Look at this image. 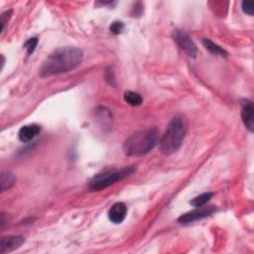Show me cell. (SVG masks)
Returning <instances> with one entry per match:
<instances>
[{"instance_id":"cell-7","label":"cell","mask_w":254,"mask_h":254,"mask_svg":"<svg viewBox=\"0 0 254 254\" xmlns=\"http://www.w3.org/2000/svg\"><path fill=\"white\" fill-rule=\"evenodd\" d=\"M24 241L25 239L22 235H10L2 237L0 239V254L11 252L19 248Z\"/></svg>"},{"instance_id":"cell-9","label":"cell","mask_w":254,"mask_h":254,"mask_svg":"<svg viewBox=\"0 0 254 254\" xmlns=\"http://www.w3.org/2000/svg\"><path fill=\"white\" fill-rule=\"evenodd\" d=\"M127 214V206L124 202H116L114 203L108 212V217L113 223H121Z\"/></svg>"},{"instance_id":"cell-2","label":"cell","mask_w":254,"mask_h":254,"mask_svg":"<svg viewBox=\"0 0 254 254\" xmlns=\"http://www.w3.org/2000/svg\"><path fill=\"white\" fill-rule=\"evenodd\" d=\"M159 131L149 128L131 134L123 143V152L129 157H139L148 154L157 145Z\"/></svg>"},{"instance_id":"cell-8","label":"cell","mask_w":254,"mask_h":254,"mask_svg":"<svg viewBox=\"0 0 254 254\" xmlns=\"http://www.w3.org/2000/svg\"><path fill=\"white\" fill-rule=\"evenodd\" d=\"M241 117L242 121L245 125V127L252 132L254 127V107L250 100H244L242 103V109H241Z\"/></svg>"},{"instance_id":"cell-6","label":"cell","mask_w":254,"mask_h":254,"mask_svg":"<svg viewBox=\"0 0 254 254\" xmlns=\"http://www.w3.org/2000/svg\"><path fill=\"white\" fill-rule=\"evenodd\" d=\"M216 211V207L213 205H208V206H199L196 207L193 210H190L189 212H186L182 214L178 218V222L182 224H188L191 223L200 219H203L211 214H213Z\"/></svg>"},{"instance_id":"cell-14","label":"cell","mask_w":254,"mask_h":254,"mask_svg":"<svg viewBox=\"0 0 254 254\" xmlns=\"http://www.w3.org/2000/svg\"><path fill=\"white\" fill-rule=\"evenodd\" d=\"M212 197V193L211 192H204V193H201L195 197H193L190 203L194 206V207H199V206H203L205 205Z\"/></svg>"},{"instance_id":"cell-4","label":"cell","mask_w":254,"mask_h":254,"mask_svg":"<svg viewBox=\"0 0 254 254\" xmlns=\"http://www.w3.org/2000/svg\"><path fill=\"white\" fill-rule=\"evenodd\" d=\"M136 171L134 166L124 167L121 169H108L96 174L89 182V189L93 191L101 190L107 187L119 182Z\"/></svg>"},{"instance_id":"cell-5","label":"cell","mask_w":254,"mask_h":254,"mask_svg":"<svg viewBox=\"0 0 254 254\" xmlns=\"http://www.w3.org/2000/svg\"><path fill=\"white\" fill-rule=\"evenodd\" d=\"M173 38L177 45L190 57L195 58L197 54V49L191 38L183 30L176 29L173 31Z\"/></svg>"},{"instance_id":"cell-16","label":"cell","mask_w":254,"mask_h":254,"mask_svg":"<svg viewBox=\"0 0 254 254\" xmlns=\"http://www.w3.org/2000/svg\"><path fill=\"white\" fill-rule=\"evenodd\" d=\"M105 80L106 82L111 85V86H116V80H115V75H114V71L111 67H107L105 70Z\"/></svg>"},{"instance_id":"cell-17","label":"cell","mask_w":254,"mask_h":254,"mask_svg":"<svg viewBox=\"0 0 254 254\" xmlns=\"http://www.w3.org/2000/svg\"><path fill=\"white\" fill-rule=\"evenodd\" d=\"M123 29H124V25H123L122 22H119V21L113 22V23L110 25V27H109L110 32H111L112 34H114V35H119V34H121L122 31H123Z\"/></svg>"},{"instance_id":"cell-19","label":"cell","mask_w":254,"mask_h":254,"mask_svg":"<svg viewBox=\"0 0 254 254\" xmlns=\"http://www.w3.org/2000/svg\"><path fill=\"white\" fill-rule=\"evenodd\" d=\"M12 16V10H9V11H6L4 12L2 15H1V31L3 32L4 29H5V25L8 23V21L10 20Z\"/></svg>"},{"instance_id":"cell-1","label":"cell","mask_w":254,"mask_h":254,"mask_svg":"<svg viewBox=\"0 0 254 254\" xmlns=\"http://www.w3.org/2000/svg\"><path fill=\"white\" fill-rule=\"evenodd\" d=\"M83 60V53L75 47H64L55 50L40 68L42 77L65 73L75 69Z\"/></svg>"},{"instance_id":"cell-11","label":"cell","mask_w":254,"mask_h":254,"mask_svg":"<svg viewBox=\"0 0 254 254\" xmlns=\"http://www.w3.org/2000/svg\"><path fill=\"white\" fill-rule=\"evenodd\" d=\"M201 43L203 45V47L209 51L211 54L213 55H216V56H220V57H227L228 56V53L223 49L221 48L220 46H218L217 44L213 43L211 40L209 39H202L201 40Z\"/></svg>"},{"instance_id":"cell-15","label":"cell","mask_w":254,"mask_h":254,"mask_svg":"<svg viewBox=\"0 0 254 254\" xmlns=\"http://www.w3.org/2000/svg\"><path fill=\"white\" fill-rule=\"evenodd\" d=\"M37 45H38V39H37V38H31V39H29V40L25 43V45H24V47H25L26 50H27V54H28V55H32V54L34 53V51H35Z\"/></svg>"},{"instance_id":"cell-12","label":"cell","mask_w":254,"mask_h":254,"mask_svg":"<svg viewBox=\"0 0 254 254\" xmlns=\"http://www.w3.org/2000/svg\"><path fill=\"white\" fill-rule=\"evenodd\" d=\"M16 183V178L13 174L9 172H2L0 175V185H1V191H6L11 189Z\"/></svg>"},{"instance_id":"cell-13","label":"cell","mask_w":254,"mask_h":254,"mask_svg":"<svg viewBox=\"0 0 254 254\" xmlns=\"http://www.w3.org/2000/svg\"><path fill=\"white\" fill-rule=\"evenodd\" d=\"M124 100L131 106H138L143 102L142 96L134 91H126L124 93Z\"/></svg>"},{"instance_id":"cell-10","label":"cell","mask_w":254,"mask_h":254,"mask_svg":"<svg viewBox=\"0 0 254 254\" xmlns=\"http://www.w3.org/2000/svg\"><path fill=\"white\" fill-rule=\"evenodd\" d=\"M41 126L38 124H29L21 127L18 133V137L20 141L27 143L32 141L35 137H37L41 133Z\"/></svg>"},{"instance_id":"cell-3","label":"cell","mask_w":254,"mask_h":254,"mask_svg":"<svg viewBox=\"0 0 254 254\" xmlns=\"http://www.w3.org/2000/svg\"><path fill=\"white\" fill-rule=\"evenodd\" d=\"M187 119L182 114L175 115L170 120L160 141V151L163 155H172L181 148L187 134Z\"/></svg>"},{"instance_id":"cell-18","label":"cell","mask_w":254,"mask_h":254,"mask_svg":"<svg viewBox=\"0 0 254 254\" xmlns=\"http://www.w3.org/2000/svg\"><path fill=\"white\" fill-rule=\"evenodd\" d=\"M242 10L244 13L252 16L254 13V3L253 1H243L242 2Z\"/></svg>"}]
</instances>
